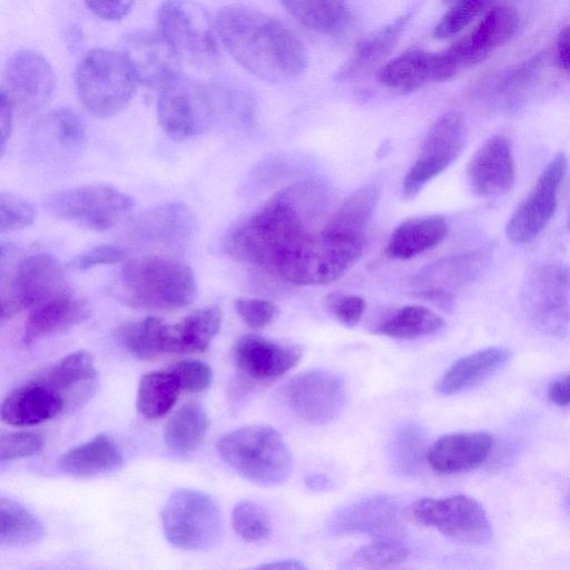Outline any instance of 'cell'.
I'll use <instances>...</instances> for the list:
<instances>
[{"mask_svg": "<svg viewBox=\"0 0 570 570\" xmlns=\"http://www.w3.org/2000/svg\"><path fill=\"white\" fill-rule=\"evenodd\" d=\"M215 24L220 43L253 76L286 82L305 71L303 42L278 19L245 4H228L217 12Z\"/></svg>", "mask_w": 570, "mask_h": 570, "instance_id": "1", "label": "cell"}, {"mask_svg": "<svg viewBox=\"0 0 570 570\" xmlns=\"http://www.w3.org/2000/svg\"><path fill=\"white\" fill-rule=\"evenodd\" d=\"M316 186L299 185L273 196L234 228L226 250L235 259L274 273L282 255L305 233L324 197Z\"/></svg>", "mask_w": 570, "mask_h": 570, "instance_id": "2", "label": "cell"}, {"mask_svg": "<svg viewBox=\"0 0 570 570\" xmlns=\"http://www.w3.org/2000/svg\"><path fill=\"white\" fill-rule=\"evenodd\" d=\"M111 291L122 304L137 309L176 311L190 305L197 295L194 271L180 262L145 256L128 261Z\"/></svg>", "mask_w": 570, "mask_h": 570, "instance_id": "3", "label": "cell"}, {"mask_svg": "<svg viewBox=\"0 0 570 570\" xmlns=\"http://www.w3.org/2000/svg\"><path fill=\"white\" fill-rule=\"evenodd\" d=\"M216 449L229 468L262 487L281 485L292 473L291 451L283 436L272 426L236 429L223 435Z\"/></svg>", "mask_w": 570, "mask_h": 570, "instance_id": "4", "label": "cell"}, {"mask_svg": "<svg viewBox=\"0 0 570 570\" xmlns=\"http://www.w3.org/2000/svg\"><path fill=\"white\" fill-rule=\"evenodd\" d=\"M365 242L322 229L299 237L279 258L274 274L298 286L324 285L342 277L361 257Z\"/></svg>", "mask_w": 570, "mask_h": 570, "instance_id": "5", "label": "cell"}, {"mask_svg": "<svg viewBox=\"0 0 570 570\" xmlns=\"http://www.w3.org/2000/svg\"><path fill=\"white\" fill-rule=\"evenodd\" d=\"M73 79L79 100L98 117L120 112L138 85L122 55L104 48L89 50L81 57Z\"/></svg>", "mask_w": 570, "mask_h": 570, "instance_id": "6", "label": "cell"}, {"mask_svg": "<svg viewBox=\"0 0 570 570\" xmlns=\"http://www.w3.org/2000/svg\"><path fill=\"white\" fill-rule=\"evenodd\" d=\"M158 31L183 62L210 68L219 58V38L206 8L194 0H166L157 14Z\"/></svg>", "mask_w": 570, "mask_h": 570, "instance_id": "7", "label": "cell"}, {"mask_svg": "<svg viewBox=\"0 0 570 570\" xmlns=\"http://www.w3.org/2000/svg\"><path fill=\"white\" fill-rule=\"evenodd\" d=\"M161 525L170 544L188 551L209 550L223 535L217 503L208 494L190 489L170 494L161 511Z\"/></svg>", "mask_w": 570, "mask_h": 570, "instance_id": "8", "label": "cell"}, {"mask_svg": "<svg viewBox=\"0 0 570 570\" xmlns=\"http://www.w3.org/2000/svg\"><path fill=\"white\" fill-rule=\"evenodd\" d=\"M521 307L540 332L562 336L570 323V269L559 262L532 266L520 289Z\"/></svg>", "mask_w": 570, "mask_h": 570, "instance_id": "9", "label": "cell"}, {"mask_svg": "<svg viewBox=\"0 0 570 570\" xmlns=\"http://www.w3.org/2000/svg\"><path fill=\"white\" fill-rule=\"evenodd\" d=\"M134 205L129 195L105 184L68 188L52 194L45 202L52 216L95 232L116 226Z\"/></svg>", "mask_w": 570, "mask_h": 570, "instance_id": "10", "label": "cell"}, {"mask_svg": "<svg viewBox=\"0 0 570 570\" xmlns=\"http://www.w3.org/2000/svg\"><path fill=\"white\" fill-rule=\"evenodd\" d=\"M66 277L59 262L50 254L37 253L26 256L2 279V321L62 293Z\"/></svg>", "mask_w": 570, "mask_h": 570, "instance_id": "11", "label": "cell"}, {"mask_svg": "<svg viewBox=\"0 0 570 570\" xmlns=\"http://www.w3.org/2000/svg\"><path fill=\"white\" fill-rule=\"evenodd\" d=\"M159 90L157 117L169 138H190L210 125L215 104L212 92L205 86L179 76Z\"/></svg>", "mask_w": 570, "mask_h": 570, "instance_id": "12", "label": "cell"}, {"mask_svg": "<svg viewBox=\"0 0 570 570\" xmlns=\"http://www.w3.org/2000/svg\"><path fill=\"white\" fill-rule=\"evenodd\" d=\"M410 512L416 522L461 543L482 544L492 534L483 507L465 494L420 499L412 503Z\"/></svg>", "mask_w": 570, "mask_h": 570, "instance_id": "13", "label": "cell"}, {"mask_svg": "<svg viewBox=\"0 0 570 570\" xmlns=\"http://www.w3.org/2000/svg\"><path fill=\"white\" fill-rule=\"evenodd\" d=\"M468 139L464 117L454 110L441 115L429 129L419 154L403 180V191L414 196L434 177L451 166Z\"/></svg>", "mask_w": 570, "mask_h": 570, "instance_id": "14", "label": "cell"}, {"mask_svg": "<svg viewBox=\"0 0 570 570\" xmlns=\"http://www.w3.org/2000/svg\"><path fill=\"white\" fill-rule=\"evenodd\" d=\"M568 168L563 153L554 155L540 173L528 195L514 209L507 226V237L515 245L535 239L552 219L559 188Z\"/></svg>", "mask_w": 570, "mask_h": 570, "instance_id": "15", "label": "cell"}, {"mask_svg": "<svg viewBox=\"0 0 570 570\" xmlns=\"http://www.w3.org/2000/svg\"><path fill=\"white\" fill-rule=\"evenodd\" d=\"M291 411L311 424H326L336 419L346 401L344 381L326 370H311L292 377L283 386Z\"/></svg>", "mask_w": 570, "mask_h": 570, "instance_id": "16", "label": "cell"}, {"mask_svg": "<svg viewBox=\"0 0 570 570\" xmlns=\"http://www.w3.org/2000/svg\"><path fill=\"white\" fill-rule=\"evenodd\" d=\"M55 81L53 69L43 56L22 50L8 59L2 72L0 95L12 104L16 112L31 115L48 104Z\"/></svg>", "mask_w": 570, "mask_h": 570, "instance_id": "17", "label": "cell"}, {"mask_svg": "<svg viewBox=\"0 0 570 570\" xmlns=\"http://www.w3.org/2000/svg\"><path fill=\"white\" fill-rule=\"evenodd\" d=\"M118 51L138 83L161 89L181 76L183 61L161 36L151 30H135L119 42Z\"/></svg>", "mask_w": 570, "mask_h": 570, "instance_id": "18", "label": "cell"}, {"mask_svg": "<svg viewBox=\"0 0 570 570\" xmlns=\"http://www.w3.org/2000/svg\"><path fill=\"white\" fill-rule=\"evenodd\" d=\"M298 345L286 344L267 337L246 334L238 337L232 357L238 372L250 382L271 383L291 371L302 358Z\"/></svg>", "mask_w": 570, "mask_h": 570, "instance_id": "19", "label": "cell"}, {"mask_svg": "<svg viewBox=\"0 0 570 570\" xmlns=\"http://www.w3.org/2000/svg\"><path fill=\"white\" fill-rule=\"evenodd\" d=\"M459 69L448 50H410L381 66L376 79L389 89L409 92L431 82L450 80Z\"/></svg>", "mask_w": 570, "mask_h": 570, "instance_id": "20", "label": "cell"}, {"mask_svg": "<svg viewBox=\"0 0 570 570\" xmlns=\"http://www.w3.org/2000/svg\"><path fill=\"white\" fill-rule=\"evenodd\" d=\"M334 534H365L373 539H403L397 503L387 495H371L338 509L328 521Z\"/></svg>", "mask_w": 570, "mask_h": 570, "instance_id": "21", "label": "cell"}, {"mask_svg": "<svg viewBox=\"0 0 570 570\" xmlns=\"http://www.w3.org/2000/svg\"><path fill=\"white\" fill-rule=\"evenodd\" d=\"M471 190L482 198L508 193L515 183V165L509 140L502 135L489 137L466 166Z\"/></svg>", "mask_w": 570, "mask_h": 570, "instance_id": "22", "label": "cell"}, {"mask_svg": "<svg viewBox=\"0 0 570 570\" xmlns=\"http://www.w3.org/2000/svg\"><path fill=\"white\" fill-rule=\"evenodd\" d=\"M519 22V14L513 8L495 7L481 19L469 35L446 50L459 68L478 65L514 35Z\"/></svg>", "mask_w": 570, "mask_h": 570, "instance_id": "23", "label": "cell"}, {"mask_svg": "<svg viewBox=\"0 0 570 570\" xmlns=\"http://www.w3.org/2000/svg\"><path fill=\"white\" fill-rule=\"evenodd\" d=\"M131 237L168 247L186 245L195 236L197 219L184 203L171 202L140 214L130 226Z\"/></svg>", "mask_w": 570, "mask_h": 570, "instance_id": "24", "label": "cell"}, {"mask_svg": "<svg viewBox=\"0 0 570 570\" xmlns=\"http://www.w3.org/2000/svg\"><path fill=\"white\" fill-rule=\"evenodd\" d=\"M493 445V436L483 431L445 434L429 448L426 461L442 474L470 471L488 460Z\"/></svg>", "mask_w": 570, "mask_h": 570, "instance_id": "25", "label": "cell"}, {"mask_svg": "<svg viewBox=\"0 0 570 570\" xmlns=\"http://www.w3.org/2000/svg\"><path fill=\"white\" fill-rule=\"evenodd\" d=\"M491 250L480 248L454 254L422 268L414 277L419 291H438L456 297V292L475 282L490 261Z\"/></svg>", "mask_w": 570, "mask_h": 570, "instance_id": "26", "label": "cell"}, {"mask_svg": "<svg viewBox=\"0 0 570 570\" xmlns=\"http://www.w3.org/2000/svg\"><path fill=\"white\" fill-rule=\"evenodd\" d=\"M65 406L62 395L45 379H37L7 395L1 419L9 425L30 426L53 419Z\"/></svg>", "mask_w": 570, "mask_h": 570, "instance_id": "27", "label": "cell"}, {"mask_svg": "<svg viewBox=\"0 0 570 570\" xmlns=\"http://www.w3.org/2000/svg\"><path fill=\"white\" fill-rule=\"evenodd\" d=\"M89 316L86 299L68 291L35 306L23 326V342L29 345L61 333Z\"/></svg>", "mask_w": 570, "mask_h": 570, "instance_id": "28", "label": "cell"}, {"mask_svg": "<svg viewBox=\"0 0 570 570\" xmlns=\"http://www.w3.org/2000/svg\"><path fill=\"white\" fill-rule=\"evenodd\" d=\"M511 357L503 346H490L454 362L436 383L442 395H453L470 390L502 370Z\"/></svg>", "mask_w": 570, "mask_h": 570, "instance_id": "29", "label": "cell"}, {"mask_svg": "<svg viewBox=\"0 0 570 570\" xmlns=\"http://www.w3.org/2000/svg\"><path fill=\"white\" fill-rule=\"evenodd\" d=\"M121 451L108 435L98 434L65 452L58 468L77 478H94L118 471L122 465Z\"/></svg>", "mask_w": 570, "mask_h": 570, "instance_id": "30", "label": "cell"}, {"mask_svg": "<svg viewBox=\"0 0 570 570\" xmlns=\"http://www.w3.org/2000/svg\"><path fill=\"white\" fill-rule=\"evenodd\" d=\"M379 198L380 190L375 185L358 188L334 210L321 229L333 236L366 243V230Z\"/></svg>", "mask_w": 570, "mask_h": 570, "instance_id": "31", "label": "cell"}, {"mask_svg": "<svg viewBox=\"0 0 570 570\" xmlns=\"http://www.w3.org/2000/svg\"><path fill=\"white\" fill-rule=\"evenodd\" d=\"M448 230V223L440 215L405 219L393 230L387 243V255L395 259H410L435 248L446 237Z\"/></svg>", "mask_w": 570, "mask_h": 570, "instance_id": "32", "label": "cell"}, {"mask_svg": "<svg viewBox=\"0 0 570 570\" xmlns=\"http://www.w3.org/2000/svg\"><path fill=\"white\" fill-rule=\"evenodd\" d=\"M219 307L195 311L176 324H169L168 354H190L205 351L222 325Z\"/></svg>", "mask_w": 570, "mask_h": 570, "instance_id": "33", "label": "cell"}, {"mask_svg": "<svg viewBox=\"0 0 570 570\" xmlns=\"http://www.w3.org/2000/svg\"><path fill=\"white\" fill-rule=\"evenodd\" d=\"M68 401L87 399L97 380L92 355L85 350L67 354L56 362L43 377Z\"/></svg>", "mask_w": 570, "mask_h": 570, "instance_id": "34", "label": "cell"}, {"mask_svg": "<svg viewBox=\"0 0 570 570\" xmlns=\"http://www.w3.org/2000/svg\"><path fill=\"white\" fill-rule=\"evenodd\" d=\"M412 14L403 13L363 37L355 46L351 58L346 61L338 76L347 78L358 75L382 60L396 43Z\"/></svg>", "mask_w": 570, "mask_h": 570, "instance_id": "35", "label": "cell"}, {"mask_svg": "<svg viewBox=\"0 0 570 570\" xmlns=\"http://www.w3.org/2000/svg\"><path fill=\"white\" fill-rule=\"evenodd\" d=\"M303 26L323 35H337L350 22L346 0H279Z\"/></svg>", "mask_w": 570, "mask_h": 570, "instance_id": "36", "label": "cell"}, {"mask_svg": "<svg viewBox=\"0 0 570 570\" xmlns=\"http://www.w3.org/2000/svg\"><path fill=\"white\" fill-rule=\"evenodd\" d=\"M169 324L156 316L128 322L117 331L119 344L139 360L168 354Z\"/></svg>", "mask_w": 570, "mask_h": 570, "instance_id": "37", "label": "cell"}, {"mask_svg": "<svg viewBox=\"0 0 570 570\" xmlns=\"http://www.w3.org/2000/svg\"><path fill=\"white\" fill-rule=\"evenodd\" d=\"M208 428L209 419L205 409L198 403L185 404L166 422L165 444L175 453H191L203 443Z\"/></svg>", "mask_w": 570, "mask_h": 570, "instance_id": "38", "label": "cell"}, {"mask_svg": "<svg viewBox=\"0 0 570 570\" xmlns=\"http://www.w3.org/2000/svg\"><path fill=\"white\" fill-rule=\"evenodd\" d=\"M181 391L177 376L168 367L144 374L138 383L136 406L147 419L165 416Z\"/></svg>", "mask_w": 570, "mask_h": 570, "instance_id": "39", "label": "cell"}, {"mask_svg": "<svg viewBox=\"0 0 570 570\" xmlns=\"http://www.w3.org/2000/svg\"><path fill=\"white\" fill-rule=\"evenodd\" d=\"M443 325V318L429 307L406 305L381 321L375 330L387 337L413 340L433 334Z\"/></svg>", "mask_w": 570, "mask_h": 570, "instance_id": "40", "label": "cell"}, {"mask_svg": "<svg viewBox=\"0 0 570 570\" xmlns=\"http://www.w3.org/2000/svg\"><path fill=\"white\" fill-rule=\"evenodd\" d=\"M45 530L39 519L19 502L0 499V543L2 547L21 548L38 543Z\"/></svg>", "mask_w": 570, "mask_h": 570, "instance_id": "41", "label": "cell"}, {"mask_svg": "<svg viewBox=\"0 0 570 570\" xmlns=\"http://www.w3.org/2000/svg\"><path fill=\"white\" fill-rule=\"evenodd\" d=\"M428 435L416 423H405L396 429L390 442V461L402 475H415L428 456Z\"/></svg>", "mask_w": 570, "mask_h": 570, "instance_id": "42", "label": "cell"}, {"mask_svg": "<svg viewBox=\"0 0 570 570\" xmlns=\"http://www.w3.org/2000/svg\"><path fill=\"white\" fill-rule=\"evenodd\" d=\"M409 550L400 539H373L356 550L344 563V568L383 569L395 567L406 560Z\"/></svg>", "mask_w": 570, "mask_h": 570, "instance_id": "43", "label": "cell"}, {"mask_svg": "<svg viewBox=\"0 0 570 570\" xmlns=\"http://www.w3.org/2000/svg\"><path fill=\"white\" fill-rule=\"evenodd\" d=\"M233 528L238 537L247 542H259L271 534L267 512L256 502H238L232 513Z\"/></svg>", "mask_w": 570, "mask_h": 570, "instance_id": "44", "label": "cell"}, {"mask_svg": "<svg viewBox=\"0 0 570 570\" xmlns=\"http://www.w3.org/2000/svg\"><path fill=\"white\" fill-rule=\"evenodd\" d=\"M492 0H454L449 10L435 24L433 36L446 39L461 32L468 27Z\"/></svg>", "mask_w": 570, "mask_h": 570, "instance_id": "45", "label": "cell"}, {"mask_svg": "<svg viewBox=\"0 0 570 570\" xmlns=\"http://www.w3.org/2000/svg\"><path fill=\"white\" fill-rule=\"evenodd\" d=\"M47 125L56 139L65 147L80 148L87 141V134L81 118L69 108H58L47 117Z\"/></svg>", "mask_w": 570, "mask_h": 570, "instance_id": "46", "label": "cell"}, {"mask_svg": "<svg viewBox=\"0 0 570 570\" xmlns=\"http://www.w3.org/2000/svg\"><path fill=\"white\" fill-rule=\"evenodd\" d=\"M36 217L35 207L23 197L11 193L0 194V230L13 232L30 226Z\"/></svg>", "mask_w": 570, "mask_h": 570, "instance_id": "47", "label": "cell"}, {"mask_svg": "<svg viewBox=\"0 0 570 570\" xmlns=\"http://www.w3.org/2000/svg\"><path fill=\"white\" fill-rule=\"evenodd\" d=\"M324 306L336 322L353 327L361 321L366 303L360 295L330 293L324 297Z\"/></svg>", "mask_w": 570, "mask_h": 570, "instance_id": "48", "label": "cell"}, {"mask_svg": "<svg viewBox=\"0 0 570 570\" xmlns=\"http://www.w3.org/2000/svg\"><path fill=\"white\" fill-rule=\"evenodd\" d=\"M43 438L31 431L12 432L0 438V459L2 462L32 456L42 451Z\"/></svg>", "mask_w": 570, "mask_h": 570, "instance_id": "49", "label": "cell"}, {"mask_svg": "<svg viewBox=\"0 0 570 570\" xmlns=\"http://www.w3.org/2000/svg\"><path fill=\"white\" fill-rule=\"evenodd\" d=\"M234 308L243 322L253 330H261L272 324L279 309L273 302L263 298L239 297Z\"/></svg>", "mask_w": 570, "mask_h": 570, "instance_id": "50", "label": "cell"}, {"mask_svg": "<svg viewBox=\"0 0 570 570\" xmlns=\"http://www.w3.org/2000/svg\"><path fill=\"white\" fill-rule=\"evenodd\" d=\"M169 368L177 376L181 390L189 393L206 391L213 381L210 366L199 360H181Z\"/></svg>", "mask_w": 570, "mask_h": 570, "instance_id": "51", "label": "cell"}, {"mask_svg": "<svg viewBox=\"0 0 570 570\" xmlns=\"http://www.w3.org/2000/svg\"><path fill=\"white\" fill-rule=\"evenodd\" d=\"M124 258L125 253L121 248L102 244L92 246L77 255L72 259L71 266L79 271H87L99 265L115 264Z\"/></svg>", "mask_w": 570, "mask_h": 570, "instance_id": "52", "label": "cell"}, {"mask_svg": "<svg viewBox=\"0 0 570 570\" xmlns=\"http://www.w3.org/2000/svg\"><path fill=\"white\" fill-rule=\"evenodd\" d=\"M89 10L107 21L125 18L131 10L135 0H85Z\"/></svg>", "mask_w": 570, "mask_h": 570, "instance_id": "53", "label": "cell"}, {"mask_svg": "<svg viewBox=\"0 0 570 570\" xmlns=\"http://www.w3.org/2000/svg\"><path fill=\"white\" fill-rule=\"evenodd\" d=\"M14 114H16V111H14L12 104L3 95H0V149H1V155H3V153L6 150L7 142L11 135Z\"/></svg>", "mask_w": 570, "mask_h": 570, "instance_id": "54", "label": "cell"}, {"mask_svg": "<svg viewBox=\"0 0 570 570\" xmlns=\"http://www.w3.org/2000/svg\"><path fill=\"white\" fill-rule=\"evenodd\" d=\"M548 399L558 406H570V374L563 375L550 384Z\"/></svg>", "mask_w": 570, "mask_h": 570, "instance_id": "55", "label": "cell"}, {"mask_svg": "<svg viewBox=\"0 0 570 570\" xmlns=\"http://www.w3.org/2000/svg\"><path fill=\"white\" fill-rule=\"evenodd\" d=\"M556 56L559 67L570 75V26L564 27L557 38Z\"/></svg>", "mask_w": 570, "mask_h": 570, "instance_id": "56", "label": "cell"}, {"mask_svg": "<svg viewBox=\"0 0 570 570\" xmlns=\"http://www.w3.org/2000/svg\"><path fill=\"white\" fill-rule=\"evenodd\" d=\"M305 484L312 491H326L333 487L332 480L322 473H312L306 475Z\"/></svg>", "mask_w": 570, "mask_h": 570, "instance_id": "57", "label": "cell"}, {"mask_svg": "<svg viewBox=\"0 0 570 570\" xmlns=\"http://www.w3.org/2000/svg\"><path fill=\"white\" fill-rule=\"evenodd\" d=\"M258 569H272V570H304L306 566L298 560L294 559H282L272 562H267L257 567Z\"/></svg>", "mask_w": 570, "mask_h": 570, "instance_id": "58", "label": "cell"}, {"mask_svg": "<svg viewBox=\"0 0 570 570\" xmlns=\"http://www.w3.org/2000/svg\"><path fill=\"white\" fill-rule=\"evenodd\" d=\"M446 4H451L454 0H442Z\"/></svg>", "mask_w": 570, "mask_h": 570, "instance_id": "59", "label": "cell"}, {"mask_svg": "<svg viewBox=\"0 0 570 570\" xmlns=\"http://www.w3.org/2000/svg\"><path fill=\"white\" fill-rule=\"evenodd\" d=\"M568 229L570 230V213H569V217H568Z\"/></svg>", "mask_w": 570, "mask_h": 570, "instance_id": "60", "label": "cell"}, {"mask_svg": "<svg viewBox=\"0 0 570 570\" xmlns=\"http://www.w3.org/2000/svg\"><path fill=\"white\" fill-rule=\"evenodd\" d=\"M568 508H569V510H570V495H569V498H568Z\"/></svg>", "mask_w": 570, "mask_h": 570, "instance_id": "61", "label": "cell"}]
</instances>
